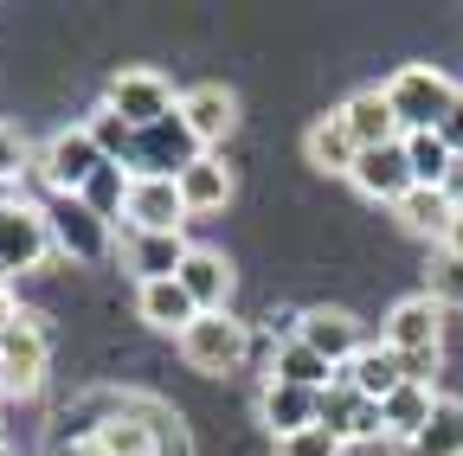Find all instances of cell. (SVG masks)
I'll return each instance as SVG.
<instances>
[{"instance_id": "cell-28", "label": "cell", "mask_w": 463, "mask_h": 456, "mask_svg": "<svg viewBox=\"0 0 463 456\" xmlns=\"http://www.w3.org/2000/svg\"><path fill=\"white\" fill-rule=\"evenodd\" d=\"M84 129H90V142H97V154H103V161H116V167H129V161H136V129L116 116L109 103H103V109H90Z\"/></svg>"}, {"instance_id": "cell-16", "label": "cell", "mask_w": 463, "mask_h": 456, "mask_svg": "<svg viewBox=\"0 0 463 456\" xmlns=\"http://www.w3.org/2000/svg\"><path fill=\"white\" fill-rule=\"evenodd\" d=\"M258 412H264V424H270L277 437H297V431H309V424L322 418V392H303V386L270 379V386L258 392Z\"/></svg>"}, {"instance_id": "cell-15", "label": "cell", "mask_w": 463, "mask_h": 456, "mask_svg": "<svg viewBox=\"0 0 463 456\" xmlns=\"http://www.w3.org/2000/svg\"><path fill=\"white\" fill-rule=\"evenodd\" d=\"M181 116H187V129L200 135V148H213V142H225L232 129H239V103H232L225 84H194V90L181 97Z\"/></svg>"}, {"instance_id": "cell-21", "label": "cell", "mask_w": 463, "mask_h": 456, "mask_svg": "<svg viewBox=\"0 0 463 456\" xmlns=\"http://www.w3.org/2000/svg\"><path fill=\"white\" fill-rule=\"evenodd\" d=\"M303 154H309V167H322V174H354V161H361V142L347 135L341 109H335V116H316V123H309V135H303Z\"/></svg>"}, {"instance_id": "cell-22", "label": "cell", "mask_w": 463, "mask_h": 456, "mask_svg": "<svg viewBox=\"0 0 463 456\" xmlns=\"http://www.w3.org/2000/svg\"><path fill=\"white\" fill-rule=\"evenodd\" d=\"M341 379L354 386L361 398H373V405H380V398H392V392L405 386V373H399V354L386 348V340H380V348H361V354H354V367H341Z\"/></svg>"}, {"instance_id": "cell-11", "label": "cell", "mask_w": 463, "mask_h": 456, "mask_svg": "<svg viewBox=\"0 0 463 456\" xmlns=\"http://www.w3.org/2000/svg\"><path fill=\"white\" fill-rule=\"evenodd\" d=\"M123 219H129V232H181L194 212L181 200V181H136Z\"/></svg>"}, {"instance_id": "cell-10", "label": "cell", "mask_w": 463, "mask_h": 456, "mask_svg": "<svg viewBox=\"0 0 463 456\" xmlns=\"http://www.w3.org/2000/svg\"><path fill=\"white\" fill-rule=\"evenodd\" d=\"M386 348L392 354H438L444 348V309L431 296H405L386 315Z\"/></svg>"}, {"instance_id": "cell-29", "label": "cell", "mask_w": 463, "mask_h": 456, "mask_svg": "<svg viewBox=\"0 0 463 456\" xmlns=\"http://www.w3.org/2000/svg\"><path fill=\"white\" fill-rule=\"evenodd\" d=\"M425 296L438 302V309H463V257L457 251H431V264H425Z\"/></svg>"}, {"instance_id": "cell-20", "label": "cell", "mask_w": 463, "mask_h": 456, "mask_svg": "<svg viewBox=\"0 0 463 456\" xmlns=\"http://www.w3.org/2000/svg\"><path fill=\"white\" fill-rule=\"evenodd\" d=\"M431 412H438V392H431V386H412V379H405L392 398H380V424H386V437H392L399 450L431 424Z\"/></svg>"}, {"instance_id": "cell-4", "label": "cell", "mask_w": 463, "mask_h": 456, "mask_svg": "<svg viewBox=\"0 0 463 456\" xmlns=\"http://www.w3.org/2000/svg\"><path fill=\"white\" fill-rule=\"evenodd\" d=\"M97 167H103V154H97V142H90L84 123H78V129H58V135L45 142V154H39V174H45V187H52L58 200H78V193L90 187Z\"/></svg>"}, {"instance_id": "cell-32", "label": "cell", "mask_w": 463, "mask_h": 456, "mask_svg": "<svg viewBox=\"0 0 463 456\" xmlns=\"http://www.w3.org/2000/svg\"><path fill=\"white\" fill-rule=\"evenodd\" d=\"M457 154H463V90H457V103H450V116H444V129H438Z\"/></svg>"}, {"instance_id": "cell-3", "label": "cell", "mask_w": 463, "mask_h": 456, "mask_svg": "<svg viewBox=\"0 0 463 456\" xmlns=\"http://www.w3.org/2000/svg\"><path fill=\"white\" fill-rule=\"evenodd\" d=\"M103 103H109V109H116V116H123L129 129H155L161 116H174V109H181L174 84H167L161 71H148V65H129V71H116Z\"/></svg>"}, {"instance_id": "cell-12", "label": "cell", "mask_w": 463, "mask_h": 456, "mask_svg": "<svg viewBox=\"0 0 463 456\" xmlns=\"http://www.w3.org/2000/svg\"><path fill=\"white\" fill-rule=\"evenodd\" d=\"M316 424H328L341 443H367V437H386V424H380V405L373 398H361L347 379H335L328 392H322V418Z\"/></svg>"}, {"instance_id": "cell-5", "label": "cell", "mask_w": 463, "mask_h": 456, "mask_svg": "<svg viewBox=\"0 0 463 456\" xmlns=\"http://www.w3.org/2000/svg\"><path fill=\"white\" fill-rule=\"evenodd\" d=\"M45 257H52V219H45V206L14 200L7 212H0V276L39 270Z\"/></svg>"}, {"instance_id": "cell-24", "label": "cell", "mask_w": 463, "mask_h": 456, "mask_svg": "<svg viewBox=\"0 0 463 456\" xmlns=\"http://www.w3.org/2000/svg\"><path fill=\"white\" fill-rule=\"evenodd\" d=\"M181 200H187V212H194V219H200V212H225V200H232V174H225V161L200 154L187 174H181Z\"/></svg>"}, {"instance_id": "cell-18", "label": "cell", "mask_w": 463, "mask_h": 456, "mask_svg": "<svg viewBox=\"0 0 463 456\" xmlns=\"http://www.w3.org/2000/svg\"><path fill=\"white\" fill-rule=\"evenodd\" d=\"M136 309H142V321H148V328H161V334H174V340H181V334L200 321L194 296L181 290V276H167V283H142Z\"/></svg>"}, {"instance_id": "cell-8", "label": "cell", "mask_w": 463, "mask_h": 456, "mask_svg": "<svg viewBox=\"0 0 463 456\" xmlns=\"http://www.w3.org/2000/svg\"><path fill=\"white\" fill-rule=\"evenodd\" d=\"M354 181L367 200H380V206H399L405 193H412L419 181H412V161H405V135L399 142H386V148H361V161H354Z\"/></svg>"}, {"instance_id": "cell-30", "label": "cell", "mask_w": 463, "mask_h": 456, "mask_svg": "<svg viewBox=\"0 0 463 456\" xmlns=\"http://www.w3.org/2000/svg\"><path fill=\"white\" fill-rule=\"evenodd\" d=\"M347 443L328 431V424H309V431H297V437H277V456H341Z\"/></svg>"}, {"instance_id": "cell-25", "label": "cell", "mask_w": 463, "mask_h": 456, "mask_svg": "<svg viewBox=\"0 0 463 456\" xmlns=\"http://www.w3.org/2000/svg\"><path fill=\"white\" fill-rule=\"evenodd\" d=\"M399 456H463V398H438L431 424L405 443Z\"/></svg>"}, {"instance_id": "cell-26", "label": "cell", "mask_w": 463, "mask_h": 456, "mask_svg": "<svg viewBox=\"0 0 463 456\" xmlns=\"http://www.w3.org/2000/svg\"><path fill=\"white\" fill-rule=\"evenodd\" d=\"M405 161H412V181H419V187H450V174H457V148H450L438 129L405 135Z\"/></svg>"}, {"instance_id": "cell-17", "label": "cell", "mask_w": 463, "mask_h": 456, "mask_svg": "<svg viewBox=\"0 0 463 456\" xmlns=\"http://www.w3.org/2000/svg\"><path fill=\"white\" fill-rule=\"evenodd\" d=\"M341 123H347V135H354L361 148H386V142L405 135L399 116H392V103H386V90H354L341 103Z\"/></svg>"}, {"instance_id": "cell-33", "label": "cell", "mask_w": 463, "mask_h": 456, "mask_svg": "<svg viewBox=\"0 0 463 456\" xmlns=\"http://www.w3.org/2000/svg\"><path fill=\"white\" fill-rule=\"evenodd\" d=\"M444 251H457V257H463V206H457V225H450V238H444Z\"/></svg>"}, {"instance_id": "cell-1", "label": "cell", "mask_w": 463, "mask_h": 456, "mask_svg": "<svg viewBox=\"0 0 463 456\" xmlns=\"http://www.w3.org/2000/svg\"><path fill=\"white\" fill-rule=\"evenodd\" d=\"M386 103H392V116H399V129H405V135H419V129H444L450 103H457V84H450L438 65H405V71H392Z\"/></svg>"}, {"instance_id": "cell-31", "label": "cell", "mask_w": 463, "mask_h": 456, "mask_svg": "<svg viewBox=\"0 0 463 456\" xmlns=\"http://www.w3.org/2000/svg\"><path fill=\"white\" fill-rule=\"evenodd\" d=\"M26 167V142L14 129H0V187H14V174Z\"/></svg>"}, {"instance_id": "cell-7", "label": "cell", "mask_w": 463, "mask_h": 456, "mask_svg": "<svg viewBox=\"0 0 463 456\" xmlns=\"http://www.w3.org/2000/svg\"><path fill=\"white\" fill-rule=\"evenodd\" d=\"M39 379H45V328H39V315H14L0 328V386L39 392Z\"/></svg>"}, {"instance_id": "cell-2", "label": "cell", "mask_w": 463, "mask_h": 456, "mask_svg": "<svg viewBox=\"0 0 463 456\" xmlns=\"http://www.w3.org/2000/svg\"><path fill=\"white\" fill-rule=\"evenodd\" d=\"M245 348H251V334H245V321H232V315H200V321L181 334L187 367L206 373V379L239 373V367H245Z\"/></svg>"}, {"instance_id": "cell-19", "label": "cell", "mask_w": 463, "mask_h": 456, "mask_svg": "<svg viewBox=\"0 0 463 456\" xmlns=\"http://www.w3.org/2000/svg\"><path fill=\"white\" fill-rule=\"evenodd\" d=\"M392 212H399L405 232H419V238H431V245H444V238H450V225H457V200H450L444 187H412Z\"/></svg>"}, {"instance_id": "cell-27", "label": "cell", "mask_w": 463, "mask_h": 456, "mask_svg": "<svg viewBox=\"0 0 463 456\" xmlns=\"http://www.w3.org/2000/svg\"><path fill=\"white\" fill-rule=\"evenodd\" d=\"M129 187H136V174L129 167H116V161H103L97 174H90V187L78 193L97 219H123V206H129Z\"/></svg>"}, {"instance_id": "cell-23", "label": "cell", "mask_w": 463, "mask_h": 456, "mask_svg": "<svg viewBox=\"0 0 463 456\" xmlns=\"http://www.w3.org/2000/svg\"><path fill=\"white\" fill-rule=\"evenodd\" d=\"M270 379H283V386H303V392H328L341 373H335V367H328L316 348H303V340L289 334L283 348H277V367H270Z\"/></svg>"}, {"instance_id": "cell-35", "label": "cell", "mask_w": 463, "mask_h": 456, "mask_svg": "<svg viewBox=\"0 0 463 456\" xmlns=\"http://www.w3.org/2000/svg\"><path fill=\"white\" fill-rule=\"evenodd\" d=\"M7 206H14V187H0V212H7Z\"/></svg>"}, {"instance_id": "cell-6", "label": "cell", "mask_w": 463, "mask_h": 456, "mask_svg": "<svg viewBox=\"0 0 463 456\" xmlns=\"http://www.w3.org/2000/svg\"><path fill=\"white\" fill-rule=\"evenodd\" d=\"M52 251H65L71 264H103L109 257V219H97L84 200H52Z\"/></svg>"}, {"instance_id": "cell-13", "label": "cell", "mask_w": 463, "mask_h": 456, "mask_svg": "<svg viewBox=\"0 0 463 456\" xmlns=\"http://www.w3.org/2000/svg\"><path fill=\"white\" fill-rule=\"evenodd\" d=\"M181 290L194 296V309H200V315H225V302H232V264H225L219 251L194 245V251H187V264H181Z\"/></svg>"}, {"instance_id": "cell-34", "label": "cell", "mask_w": 463, "mask_h": 456, "mask_svg": "<svg viewBox=\"0 0 463 456\" xmlns=\"http://www.w3.org/2000/svg\"><path fill=\"white\" fill-rule=\"evenodd\" d=\"M444 193H450V200L463 206V154H457V174H450V187H444Z\"/></svg>"}, {"instance_id": "cell-14", "label": "cell", "mask_w": 463, "mask_h": 456, "mask_svg": "<svg viewBox=\"0 0 463 456\" xmlns=\"http://www.w3.org/2000/svg\"><path fill=\"white\" fill-rule=\"evenodd\" d=\"M187 238L181 232H129V245H123V264L142 276V283H167V276H181V264H187Z\"/></svg>"}, {"instance_id": "cell-9", "label": "cell", "mask_w": 463, "mask_h": 456, "mask_svg": "<svg viewBox=\"0 0 463 456\" xmlns=\"http://www.w3.org/2000/svg\"><path fill=\"white\" fill-rule=\"evenodd\" d=\"M297 340H303V348H316L335 373H341V367H354V354L367 348V340H361V321L347 315V309H303Z\"/></svg>"}]
</instances>
